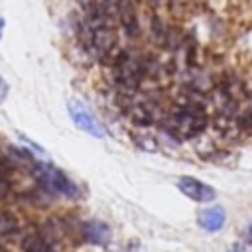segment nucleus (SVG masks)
<instances>
[{
	"label": "nucleus",
	"instance_id": "obj_9",
	"mask_svg": "<svg viewBox=\"0 0 252 252\" xmlns=\"http://www.w3.org/2000/svg\"><path fill=\"white\" fill-rule=\"evenodd\" d=\"M22 250L24 252H51V244L43 238L39 232H30L22 240Z\"/></svg>",
	"mask_w": 252,
	"mask_h": 252
},
{
	"label": "nucleus",
	"instance_id": "obj_10",
	"mask_svg": "<svg viewBox=\"0 0 252 252\" xmlns=\"http://www.w3.org/2000/svg\"><path fill=\"white\" fill-rule=\"evenodd\" d=\"M20 230V224H18V219L8 213V211H0V236H14L18 234Z\"/></svg>",
	"mask_w": 252,
	"mask_h": 252
},
{
	"label": "nucleus",
	"instance_id": "obj_11",
	"mask_svg": "<svg viewBox=\"0 0 252 252\" xmlns=\"http://www.w3.org/2000/svg\"><path fill=\"white\" fill-rule=\"evenodd\" d=\"M228 252H252V242H250V240H246V242H238V244H234Z\"/></svg>",
	"mask_w": 252,
	"mask_h": 252
},
{
	"label": "nucleus",
	"instance_id": "obj_5",
	"mask_svg": "<svg viewBox=\"0 0 252 252\" xmlns=\"http://www.w3.org/2000/svg\"><path fill=\"white\" fill-rule=\"evenodd\" d=\"M177 187H179V191L183 195H187L189 199H193L197 203H209L217 195L211 185H207V183H203V181H199L195 177H181L177 181Z\"/></svg>",
	"mask_w": 252,
	"mask_h": 252
},
{
	"label": "nucleus",
	"instance_id": "obj_3",
	"mask_svg": "<svg viewBox=\"0 0 252 252\" xmlns=\"http://www.w3.org/2000/svg\"><path fill=\"white\" fill-rule=\"evenodd\" d=\"M33 177L37 179V183L57 195H65V197H75L77 195V187L75 183L57 167L47 165V163H37L33 169Z\"/></svg>",
	"mask_w": 252,
	"mask_h": 252
},
{
	"label": "nucleus",
	"instance_id": "obj_16",
	"mask_svg": "<svg viewBox=\"0 0 252 252\" xmlns=\"http://www.w3.org/2000/svg\"><path fill=\"white\" fill-rule=\"evenodd\" d=\"M0 252H10V250H8V248H4V246L0 244Z\"/></svg>",
	"mask_w": 252,
	"mask_h": 252
},
{
	"label": "nucleus",
	"instance_id": "obj_14",
	"mask_svg": "<svg viewBox=\"0 0 252 252\" xmlns=\"http://www.w3.org/2000/svg\"><path fill=\"white\" fill-rule=\"evenodd\" d=\"M246 240H250L252 242V224L248 226V230H246Z\"/></svg>",
	"mask_w": 252,
	"mask_h": 252
},
{
	"label": "nucleus",
	"instance_id": "obj_12",
	"mask_svg": "<svg viewBox=\"0 0 252 252\" xmlns=\"http://www.w3.org/2000/svg\"><path fill=\"white\" fill-rule=\"evenodd\" d=\"M8 193H10V183L4 177H0V199H4Z\"/></svg>",
	"mask_w": 252,
	"mask_h": 252
},
{
	"label": "nucleus",
	"instance_id": "obj_6",
	"mask_svg": "<svg viewBox=\"0 0 252 252\" xmlns=\"http://www.w3.org/2000/svg\"><path fill=\"white\" fill-rule=\"evenodd\" d=\"M116 20L120 22L124 33L130 39L138 37L140 24H138V16H136V10H134L132 0H118V4H116Z\"/></svg>",
	"mask_w": 252,
	"mask_h": 252
},
{
	"label": "nucleus",
	"instance_id": "obj_15",
	"mask_svg": "<svg viewBox=\"0 0 252 252\" xmlns=\"http://www.w3.org/2000/svg\"><path fill=\"white\" fill-rule=\"evenodd\" d=\"M2 33H4V18H0V39H2Z\"/></svg>",
	"mask_w": 252,
	"mask_h": 252
},
{
	"label": "nucleus",
	"instance_id": "obj_8",
	"mask_svg": "<svg viewBox=\"0 0 252 252\" xmlns=\"http://www.w3.org/2000/svg\"><path fill=\"white\" fill-rule=\"evenodd\" d=\"M83 236L93 244H104L110 238V226L102 220H89L83 224Z\"/></svg>",
	"mask_w": 252,
	"mask_h": 252
},
{
	"label": "nucleus",
	"instance_id": "obj_1",
	"mask_svg": "<svg viewBox=\"0 0 252 252\" xmlns=\"http://www.w3.org/2000/svg\"><path fill=\"white\" fill-rule=\"evenodd\" d=\"M167 126H169L171 134H175L179 138H191V136H195V134L205 130L207 114L199 104L187 102V104H183V106L173 110Z\"/></svg>",
	"mask_w": 252,
	"mask_h": 252
},
{
	"label": "nucleus",
	"instance_id": "obj_7",
	"mask_svg": "<svg viewBox=\"0 0 252 252\" xmlns=\"http://www.w3.org/2000/svg\"><path fill=\"white\" fill-rule=\"evenodd\" d=\"M224 220H226V215H224V209L215 205V207H209L205 211L199 213V224L207 230V232H219L222 226H224Z\"/></svg>",
	"mask_w": 252,
	"mask_h": 252
},
{
	"label": "nucleus",
	"instance_id": "obj_17",
	"mask_svg": "<svg viewBox=\"0 0 252 252\" xmlns=\"http://www.w3.org/2000/svg\"><path fill=\"white\" fill-rule=\"evenodd\" d=\"M2 158H4V156H2V154H0V161H2Z\"/></svg>",
	"mask_w": 252,
	"mask_h": 252
},
{
	"label": "nucleus",
	"instance_id": "obj_2",
	"mask_svg": "<svg viewBox=\"0 0 252 252\" xmlns=\"http://www.w3.org/2000/svg\"><path fill=\"white\" fill-rule=\"evenodd\" d=\"M112 71H114V81L118 87L126 91H134L140 87L148 71V63H144L142 57H136L128 51H120L112 59Z\"/></svg>",
	"mask_w": 252,
	"mask_h": 252
},
{
	"label": "nucleus",
	"instance_id": "obj_13",
	"mask_svg": "<svg viewBox=\"0 0 252 252\" xmlns=\"http://www.w3.org/2000/svg\"><path fill=\"white\" fill-rule=\"evenodd\" d=\"M6 94H8V83H6V81H4V77L0 75V102H4Z\"/></svg>",
	"mask_w": 252,
	"mask_h": 252
},
{
	"label": "nucleus",
	"instance_id": "obj_4",
	"mask_svg": "<svg viewBox=\"0 0 252 252\" xmlns=\"http://www.w3.org/2000/svg\"><path fill=\"white\" fill-rule=\"evenodd\" d=\"M67 110H69V116H71V120L75 122V126H77L79 130H83V132H87L89 136H94V138H102V136H104V132H102V128H100V124H98V120L91 114V110H89L83 102H79V100H69V102H67Z\"/></svg>",
	"mask_w": 252,
	"mask_h": 252
}]
</instances>
